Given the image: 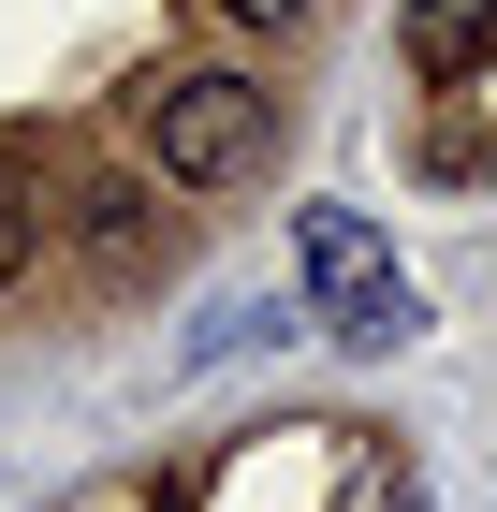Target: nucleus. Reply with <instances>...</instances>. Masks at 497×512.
Segmentation results:
<instances>
[{"instance_id": "obj_1", "label": "nucleus", "mask_w": 497, "mask_h": 512, "mask_svg": "<svg viewBox=\"0 0 497 512\" xmlns=\"http://www.w3.org/2000/svg\"><path fill=\"white\" fill-rule=\"evenodd\" d=\"M132 132H147V161L176 176V191H234V176H264V147H278V88H249V74H161V88H132Z\"/></svg>"}, {"instance_id": "obj_2", "label": "nucleus", "mask_w": 497, "mask_h": 512, "mask_svg": "<svg viewBox=\"0 0 497 512\" xmlns=\"http://www.w3.org/2000/svg\"><path fill=\"white\" fill-rule=\"evenodd\" d=\"M293 249H307V293H322V337H337V352H410L424 337V293L395 278V249H381L366 205H307Z\"/></svg>"}, {"instance_id": "obj_3", "label": "nucleus", "mask_w": 497, "mask_h": 512, "mask_svg": "<svg viewBox=\"0 0 497 512\" xmlns=\"http://www.w3.org/2000/svg\"><path fill=\"white\" fill-rule=\"evenodd\" d=\"M497 59V0H410V74L424 88H454Z\"/></svg>"}, {"instance_id": "obj_4", "label": "nucleus", "mask_w": 497, "mask_h": 512, "mask_svg": "<svg viewBox=\"0 0 497 512\" xmlns=\"http://www.w3.org/2000/svg\"><path fill=\"white\" fill-rule=\"evenodd\" d=\"M88 235H103V264H132L147 249V191H88Z\"/></svg>"}, {"instance_id": "obj_5", "label": "nucleus", "mask_w": 497, "mask_h": 512, "mask_svg": "<svg viewBox=\"0 0 497 512\" xmlns=\"http://www.w3.org/2000/svg\"><path fill=\"white\" fill-rule=\"evenodd\" d=\"M15 278H30V205L0 191V293H15Z\"/></svg>"}, {"instance_id": "obj_6", "label": "nucleus", "mask_w": 497, "mask_h": 512, "mask_svg": "<svg viewBox=\"0 0 497 512\" xmlns=\"http://www.w3.org/2000/svg\"><path fill=\"white\" fill-rule=\"evenodd\" d=\"M234 30H307V15H322V0H220Z\"/></svg>"}, {"instance_id": "obj_7", "label": "nucleus", "mask_w": 497, "mask_h": 512, "mask_svg": "<svg viewBox=\"0 0 497 512\" xmlns=\"http://www.w3.org/2000/svg\"><path fill=\"white\" fill-rule=\"evenodd\" d=\"M337 512H410V483H395V469H351V498Z\"/></svg>"}]
</instances>
